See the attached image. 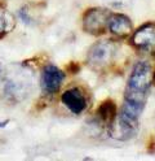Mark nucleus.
Listing matches in <instances>:
<instances>
[{
  "label": "nucleus",
  "mask_w": 155,
  "mask_h": 161,
  "mask_svg": "<svg viewBox=\"0 0 155 161\" xmlns=\"http://www.w3.org/2000/svg\"><path fill=\"white\" fill-rule=\"evenodd\" d=\"M151 85H152L151 65L146 61L136 63L128 78L123 103L142 112L145 104H146Z\"/></svg>",
  "instance_id": "f257e3e1"
},
{
  "label": "nucleus",
  "mask_w": 155,
  "mask_h": 161,
  "mask_svg": "<svg viewBox=\"0 0 155 161\" xmlns=\"http://www.w3.org/2000/svg\"><path fill=\"white\" fill-rule=\"evenodd\" d=\"M107 130L110 138L120 142H127L137 135L140 130V118L119 110L115 118L107 126Z\"/></svg>",
  "instance_id": "f03ea898"
},
{
  "label": "nucleus",
  "mask_w": 155,
  "mask_h": 161,
  "mask_svg": "<svg viewBox=\"0 0 155 161\" xmlns=\"http://www.w3.org/2000/svg\"><path fill=\"white\" fill-rule=\"evenodd\" d=\"M118 46L112 40H100L96 42L87 53V61L95 70L106 69L116 57Z\"/></svg>",
  "instance_id": "7ed1b4c3"
},
{
  "label": "nucleus",
  "mask_w": 155,
  "mask_h": 161,
  "mask_svg": "<svg viewBox=\"0 0 155 161\" xmlns=\"http://www.w3.org/2000/svg\"><path fill=\"white\" fill-rule=\"evenodd\" d=\"M111 12L106 8H90L83 16V29L92 35H102L107 31Z\"/></svg>",
  "instance_id": "20e7f679"
},
{
  "label": "nucleus",
  "mask_w": 155,
  "mask_h": 161,
  "mask_svg": "<svg viewBox=\"0 0 155 161\" xmlns=\"http://www.w3.org/2000/svg\"><path fill=\"white\" fill-rule=\"evenodd\" d=\"M132 44L141 51H155V21L138 27L133 33Z\"/></svg>",
  "instance_id": "39448f33"
},
{
  "label": "nucleus",
  "mask_w": 155,
  "mask_h": 161,
  "mask_svg": "<svg viewBox=\"0 0 155 161\" xmlns=\"http://www.w3.org/2000/svg\"><path fill=\"white\" fill-rule=\"evenodd\" d=\"M64 79H65V73L61 69H58L54 65H47L43 69V73H41L40 85L45 94L53 95L57 91H59Z\"/></svg>",
  "instance_id": "423d86ee"
},
{
  "label": "nucleus",
  "mask_w": 155,
  "mask_h": 161,
  "mask_svg": "<svg viewBox=\"0 0 155 161\" xmlns=\"http://www.w3.org/2000/svg\"><path fill=\"white\" fill-rule=\"evenodd\" d=\"M31 88V83L27 79V77H13L9 80H7L5 87H4V92L10 97L16 100V102H19L23 97H26L30 92Z\"/></svg>",
  "instance_id": "0eeeda50"
},
{
  "label": "nucleus",
  "mask_w": 155,
  "mask_h": 161,
  "mask_svg": "<svg viewBox=\"0 0 155 161\" xmlns=\"http://www.w3.org/2000/svg\"><path fill=\"white\" fill-rule=\"evenodd\" d=\"M61 100L74 114H80L87 108V99L83 91L78 87H72L62 94Z\"/></svg>",
  "instance_id": "6e6552de"
},
{
  "label": "nucleus",
  "mask_w": 155,
  "mask_h": 161,
  "mask_svg": "<svg viewBox=\"0 0 155 161\" xmlns=\"http://www.w3.org/2000/svg\"><path fill=\"white\" fill-rule=\"evenodd\" d=\"M107 30L119 38H126L132 33L131 18L123 13H111L107 24Z\"/></svg>",
  "instance_id": "1a4fd4ad"
},
{
  "label": "nucleus",
  "mask_w": 155,
  "mask_h": 161,
  "mask_svg": "<svg viewBox=\"0 0 155 161\" xmlns=\"http://www.w3.org/2000/svg\"><path fill=\"white\" fill-rule=\"evenodd\" d=\"M116 113H118V108H116V104L114 103L112 100H106V102H103L97 109V116H98L100 121L106 126H109L111 121L115 118Z\"/></svg>",
  "instance_id": "9d476101"
},
{
  "label": "nucleus",
  "mask_w": 155,
  "mask_h": 161,
  "mask_svg": "<svg viewBox=\"0 0 155 161\" xmlns=\"http://www.w3.org/2000/svg\"><path fill=\"white\" fill-rule=\"evenodd\" d=\"M16 26V19L13 14L7 9L0 8V36L10 33Z\"/></svg>",
  "instance_id": "9b49d317"
},
{
  "label": "nucleus",
  "mask_w": 155,
  "mask_h": 161,
  "mask_svg": "<svg viewBox=\"0 0 155 161\" xmlns=\"http://www.w3.org/2000/svg\"><path fill=\"white\" fill-rule=\"evenodd\" d=\"M106 2L109 3V5H111L114 8H127L134 0H106Z\"/></svg>",
  "instance_id": "f8f14e48"
},
{
  "label": "nucleus",
  "mask_w": 155,
  "mask_h": 161,
  "mask_svg": "<svg viewBox=\"0 0 155 161\" xmlns=\"http://www.w3.org/2000/svg\"><path fill=\"white\" fill-rule=\"evenodd\" d=\"M19 17L21 18H22V21L25 22V24H31V21H33V19H31V17L28 16V12H27V9H21V11H19Z\"/></svg>",
  "instance_id": "ddd939ff"
},
{
  "label": "nucleus",
  "mask_w": 155,
  "mask_h": 161,
  "mask_svg": "<svg viewBox=\"0 0 155 161\" xmlns=\"http://www.w3.org/2000/svg\"><path fill=\"white\" fill-rule=\"evenodd\" d=\"M8 122H9V121H8V119H7V121H2V122H0V129H3V127H5Z\"/></svg>",
  "instance_id": "4468645a"
},
{
  "label": "nucleus",
  "mask_w": 155,
  "mask_h": 161,
  "mask_svg": "<svg viewBox=\"0 0 155 161\" xmlns=\"http://www.w3.org/2000/svg\"><path fill=\"white\" fill-rule=\"evenodd\" d=\"M152 83L155 85V70H152Z\"/></svg>",
  "instance_id": "2eb2a0df"
}]
</instances>
